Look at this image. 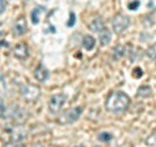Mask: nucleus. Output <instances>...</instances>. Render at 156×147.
<instances>
[{
  "instance_id": "a211bd4d",
  "label": "nucleus",
  "mask_w": 156,
  "mask_h": 147,
  "mask_svg": "<svg viewBox=\"0 0 156 147\" xmlns=\"http://www.w3.org/2000/svg\"><path fill=\"white\" fill-rule=\"evenodd\" d=\"M146 145L150 146V147H156V130L146 138Z\"/></svg>"
},
{
  "instance_id": "9b49d317",
  "label": "nucleus",
  "mask_w": 156,
  "mask_h": 147,
  "mask_svg": "<svg viewBox=\"0 0 156 147\" xmlns=\"http://www.w3.org/2000/svg\"><path fill=\"white\" fill-rule=\"evenodd\" d=\"M89 29L91 31H95V33H101V31H104L105 30V23L103 21V18H94L92 21L89 23Z\"/></svg>"
},
{
  "instance_id": "5701e85b",
  "label": "nucleus",
  "mask_w": 156,
  "mask_h": 147,
  "mask_svg": "<svg viewBox=\"0 0 156 147\" xmlns=\"http://www.w3.org/2000/svg\"><path fill=\"white\" fill-rule=\"evenodd\" d=\"M0 4H2V8H0V11H2V13H4V12H5V8H7L5 0H0Z\"/></svg>"
},
{
  "instance_id": "20e7f679",
  "label": "nucleus",
  "mask_w": 156,
  "mask_h": 147,
  "mask_svg": "<svg viewBox=\"0 0 156 147\" xmlns=\"http://www.w3.org/2000/svg\"><path fill=\"white\" fill-rule=\"evenodd\" d=\"M20 94L26 102H35L41 96V89L31 83H25L20 87Z\"/></svg>"
},
{
  "instance_id": "2eb2a0df",
  "label": "nucleus",
  "mask_w": 156,
  "mask_h": 147,
  "mask_svg": "<svg viewBox=\"0 0 156 147\" xmlns=\"http://www.w3.org/2000/svg\"><path fill=\"white\" fill-rule=\"evenodd\" d=\"M111 39H112V35H111V31L109 30H105L104 31H101L99 34V41H100V45L101 46H107L108 43L111 42Z\"/></svg>"
},
{
  "instance_id": "1a4fd4ad",
  "label": "nucleus",
  "mask_w": 156,
  "mask_h": 147,
  "mask_svg": "<svg viewBox=\"0 0 156 147\" xmlns=\"http://www.w3.org/2000/svg\"><path fill=\"white\" fill-rule=\"evenodd\" d=\"M13 55L14 57L20 59V60H25L29 57V47L26 43H18V45L13 48Z\"/></svg>"
},
{
  "instance_id": "9d476101",
  "label": "nucleus",
  "mask_w": 156,
  "mask_h": 147,
  "mask_svg": "<svg viewBox=\"0 0 156 147\" xmlns=\"http://www.w3.org/2000/svg\"><path fill=\"white\" fill-rule=\"evenodd\" d=\"M34 77H35V80L38 82H44L50 77V72H48V69L43 64H39L37 69L34 70Z\"/></svg>"
},
{
  "instance_id": "39448f33",
  "label": "nucleus",
  "mask_w": 156,
  "mask_h": 147,
  "mask_svg": "<svg viewBox=\"0 0 156 147\" xmlns=\"http://www.w3.org/2000/svg\"><path fill=\"white\" fill-rule=\"evenodd\" d=\"M129 25H130V18L125 16V14L119 13L112 18V27H113V31L117 34L124 33L129 27Z\"/></svg>"
},
{
  "instance_id": "393cba45",
  "label": "nucleus",
  "mask_w": 156,
  "mask_h": 147,
  "mask_svg": "<svg viewBox=\"0 0 156 147\" xmlns=\"http://www.w3.org/2000/svg\"><path fill=\"white\" fill-rule=\"evenodd\" d=\"M74 147H85V146H82V145H78V146H74Z\"/></svg>"
},
{
  "instance_id": "f3484780",
  "label": "nucleus",
  "mask_w": 156,
  "mask_h": 147,
  "mask_svg": "<svg viewBox=\"0 0 156 147\" xmlns=\"http://www.w3.org/2000/svg\"><path fill=\"white\" fill-rule=\"evenodd\" d=\"M146 55H147V57L152 59V60H156V43L151 45L147 50H146Z\"/></svg>"
},
{
  "instance_id": "dca6fc26",
  "label": "nucleus",
  "mask_w": 156,
  "mask_h": 147,
  "mask_svg": "<svg viewBox=\"0 0 156 147\" xmlns=\"http://www.w3.org/2000/svg\"><path fill=\"white\" fill-rule=\"evenodd\" d=\"M41 11H43L42 7H38V8H34L33 12H31V21L33 23H39V21H41V18H39V16H41Z\"/></svg>"
},
{
  "instance_id": "412c9836",
  "label": "nucleus",
  "mask_w": 156,
  "mask_h": 147,
  "mask_svg": "<svg viewBox=\"0 0 156 147\" xmlns=\"http://www.w3.org/2000/svg\"><path fill=\"white\" fill-rule=\"evenodd\" d=\"M74 22H76V14L73 13V12H70V14H69V21L66 22V25L69 26V27H73V26H74Z\"/></svg>"
},
{
  "instance_id": "6e6552de",
  "label": "nucleus",
  "mask_w": 156,
  "mask_h": 147,
  "mask_svg": "<svg viewBox=\"0 0 156 147\" xmlns=\"http://www.w3.org/2000/svg\"><path fill=\"white\" fill-rule=\"evenodd\" d=\"M27 30V21L23 16H20L13 23V33L14 35H23Z\"/></svg>"
},
{
  "instance_id": "4468645a",
  "label": "nucleus",
  "mask_w": 156,
  "mask_h": 147,
  "mask_svg": "<svg viewBox=\"0 0 156 147\" xmlns=\"http://www.w3.org/2000/svg\"><path fill=\"white\" fill-rule=\"evenodd\" d=\"M125 56V47L122 45H117L113 51H112V57L115 59V60H120V59H122Z\"/></svg>"
},
{
  "instance_id": "f8f14e48",
  "label": "nucleus",
  "mask_w": 156,
  "mask_h": 147,
  "mask_svg": "<svg viewBox=\"0 0 156 147\" xmlns=\"http://www.w3.org/2000/svg\"><path fill=\"white\" fill-rule=\"evenodd\" d=\"M152 95V89L150 86L144 85V86H140L138 90H136V96L138 98H142V99H146V98H150Z\"/></svg>"
},
{
  "instance_id": "f03ea898",
  "label": "nucleus",
  "mask_w": 156,
  "mask_h": 147,
  "mask_svg": "<svg viewBox=\"0 0 156 147\" xmlns=\"http://www.w3.org/2000/svg\"><path fill=\"white\" fill-rule=\"evenodd\" d=\"M83 112V107H73V108L68 109L65 112L57 117V122L61 125H68V124H73L74 121L80 119V116Z\"/></svg>"
},
{
  "instance_id": "b1692460",
  "label": "nucleus",
  "mask_w": 156,
  "mask_h": 147,
  "mask_svg": "<svg viewBox=\"0 0 156 147\" xmlns=\"http://www.w3.org/2000/svg\"><path fill=\"white\" fill-rule=\"evenodd\" d=\"M31 147H53V146H44V145H42V143H35V145H33Z\"/></svg>"
},
{
  "instance_id": "7ed1b4c3",
  "label": "nucleus",
  "mask_w": 156,
  "mask_h": 147,
  "mask_svg": "<svg viewBox=\"0 0 156 147\" xmlns=\"http://www.w3.org/2000/svg\"><path fill=\"white\" fill-rule=\"evenodd\" d=\"M4 131L9 135V138L13 142H21L27 137V129L21 124L9 125L4 129Z\"/></svg>"
},
{
  "instance_id": "aec40b11",
  "label": "nucleus",
  "mask_w": 156,
  "mask_h": 147,
  "mask_svg": "<svg viewBox=\"0 0 156 147\" xmlns=\"http://www.w3.org/2000/svg\"><path fill=\"white\" fill-rule=\"evenodd\" d=\"M3 147H26L25 145H22L21 142H13V141H8L5 143H3Z\"/></svg>"
},
{
  "instance_id": "ddd939ff",
  "label": "nucleus",
  "mask_w": 156,
  "mask_h": 147,
  "mask_svg": "<svg viewBox=\"0 0 156 147\" xmlns=\"http://www.w3.org/2000/svg\"><path fill=\"white\" fill-rule=\"evenodd\" d=\"M82 46H83L85 50L91 51L95 47V38L91 35H85L83 39H82Z\"/></svg>"
},
{
  "instance_id": "6ab92c4d",
  "label": "nucleus",
  "mask_w": 156,
  "mask_h": 147,
  "mask_svg": "<svg viewBox=\"0 0 156 147\" xmlns=\"http://www.w3.org/2000/svg\"><path fill=\"white\" fill-rule=\"evenodd\" d=\"M98 139L100 142H109L112 139V134L108 133V131H101V133H99V135H98Z\"/></svg>"
},
{
  "instance_id": "4be33fe9",
  "label": "nucleus",
  "mask_w": 156,
  "mask_h": 147,
  "mask_svg": "<svg viewBox=\"0 0 156 147\" xmlns=\"http://www.w3.org/2000/svg\"><path fill=\"white\" fill-rule=\"evenodd\" d=\"M138 7H139V2H138V0H134V2L129 3V5H128V8L130 9V11H135Z\"/></svg>"
},
{
  "instance_id": "0eeeda50",
  "label": "nucleus",
  "mask_w": 156,
  "mask_h": 147,
  "mask_svg": "<svg viewBox=\"0 0 156 147\" xmlns=\"http://www.w3.org/2000/svg\"><path fill=\"white\" fill-rule=\"evenodd\" d=\"M66 102V96L64 94H55L51 99H50V103H48V108L52 113H57V112H60L62 106L65 104Z\"/></svg>"
},
{
  "instance_id": "423d86ee",
  "label": "nucleus",
  "mask_w": 156,
  "mask_h": 147,
  "mask_svg": "<svg viewBox=\"0 0 156 147\" xmlns=\"http://www.w3.org/2000/svg\"><path fill=\"white\" fill-rule=\"evenodd\" d=\"M5 117L12 119L13 121H16L17 124H22V122L27 119V112L23 108H21L18 104H13L11 108L8 109Z\"/></svg>"
},
{
  "instance_id": "f257e3e1",
  "label": "nucleus",
  "mask_w": 156,
  "mask_h": 147,
  "mask_svg": "<svg viewBox=\"0 0 156 147\" xmlns=\"http://www.w3.org/2000/svg\"><path fill=\"white\" fill-rule=\"evenodd\" d=\"M105 109L111 113H124L130 107V98L122 91H113L105 99Z\"/></svg>"
}]
</instances>
